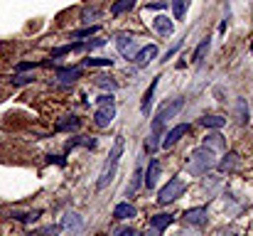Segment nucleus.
Masks as SVG:
<instances>
[{"label":"nucleus","mask_w":253,"mask_h":236,"mask_svg":"<svg viewBox=\"0 0 253 236\" xmlns=\"http://www.w3.org/2000/svg\"><path fill=\"white\" fill-rule=\"evenodd\" d=\"M184 222H187V224H197V227H202V224L207 222V207L187 209V212H184Z\"/></svg>","instance_id":"10"},{"label":"nucleus","mask_w":253,"mask_h":236,"mask_svg":"<svg viewBox=\"0 0 253 236\" xmlns=\"http://www.w3.org/2000/svg\"><path fill=\"white\" fill-rule=\"evenodd\" d=\"M62 227H64V229H79V227H82L79 214H77V212H67L64 219H62Z\"/></svg>","instance_id":"21"},{"label":"nucleus","mask_w":253,"mask_h":236,"mask_svg":"<svg viewBox=\"0 0 253 236\" xmlns=\"http://www.w3.org/2000/svg\"><path fill=\"white\" fill-rule=\"evenodd\" d=\"M216 167H219L221 172H229V170H236V167H239V155H236V153H229V155L224 157L221 162H216Z\"/></svg>","instance_id":"17"},{"label":"nucleus","mask_w":253,"mask_h":236,"mask_svg":"<svg viewBox=\"0 0 253 236\" xmlns=\"http://www.w3.org/2000/svg\"><path fill=\"white\" fill-rule=\"evenodd\" d=\"M133 5H135V0H118V2H113L111 12H113V15H123V12H128Z\"/></svg>","instance_id":"23"},{"label":"nucleus","mask_w":253,"mask_h":236,"mask_svg":"<svg viewBox=\"0 0 253 236\" xmlns=\"http://www.w3.org/2000/svg\"><path fill=\"white\" fill-rule=\"evenodd\" d=\"M187 167H189V172L194 175V177H202V175H207L209 170H214L216 167V157H214V150H209L207 145H202V148H197L189 160H187Z\"/></svg>","instance_id":"1"},{"label":"nucleus","mask_w":253,"mask_h":236,"mask_svg":"<svg viewBox=\"0 0 253 236\" xmlns=\"http://www.w3.org/2000/svg\"><path fill=\"white\" fill-rule=\"evenodd\" d=\"M182 106H184V98H172V101H165V103L160 106V111H158V118H163V121L174 118V116L182 111Z\"/></svg>","instance_id":"7"},{"label":"nucleus","mask_w":253,"mask_h":236,"mask_svg":"<svg viewBox=\"0 0 253 236\" xmlns=\"http://www.w3.org/2000/svg\"><path fill=\"white\" fill-rule=\"evenodd\" d=\"M111 236H138V232H135L133 227H121V229H116Z\"/></svg>","instance_id":"32"},{"label":"nucleus","mask_w":253,"mask_h":236,"mask_svg":"<svg viewBox=\"0 0 253 236\" xmlns=\"http://www.w3.org/2000/svg\"><path fill=\"white\" fill-rule=\"evenodd\" d=\"M37 217H40V212H37V209H35V212H22V214H17V212H15V219H20V222H35Z\"/></svg>","instance_id":"29"},{"label":"nucleus","mask_w":253,"mask_h":236,"mask_svg":"<svg viewBox=\"0 0 253 236\" xmlns=\"http://www.w3.org/2000/svg\"><path fill=\"white\" fill-rule=\"evenodd\" d=\"M93 32H98V25H91V27H84V30H77V32H72V37H88V35H93Z\"/></svg>","instance_id":"31"},{"label":"nucleus","mask_w":253,"mask_h":236,"mask_svg":"<svg viewBox=\"0 0 253 236\" xmlns=\"http://www.w3.org/2000/svg\"><path fill=\"white\" fill-rule=\"evenodd\" d=\"M113 118H116V103H113V101L98 103V108H96V113H93L96 126H98V128H106V126L113 123Z\"/></svg>","instance_id":"4"},{"label":"nucleus","mask_w":253,"mask_h":236,"mask_svg":"<svg viewBox=\"0 0 253 236\" xmlns=\"http://www.w3.org/2000/svg\"><path fill=\"white\" fill-rule=\"evenodd\" d=\"M121 155H123V138H116V143H113V148H111V153H108V160H106V162H103V167H101V177H98V182H96V187H98V189H106V187H108V182L113 180Z\"/></svg>","instance_id":"2"},{"label":"nucleus","mask_w":253,"mask_h":236,"mask_svg":"<svg viewBox=\"0 0 253 236\" xmlns=\"http://www.w3.org/2000/svg\"><path fill=\"white\" fill-rule=\"evenodd\" d=\"M158 177H160V162H158V160H150V165H148V170H145V187L153 189V187L158 185Z\"/></svg>","instance_id":"11"},{"label":"nucleus","mask_w":253,"mask_h":236,"mask_svg":"<svg viewBox=\"0 0 253 236\" xmlns=\"http://www.w3.org/2000/svg\"><path fill=\"white\" fill-rule=\"evenodd\" d=\"M209 49V37H204L202 42H199V47L194 49V54H192V62H202V57H204V52Z\"/></svg>","instance_id":"24"},{"label":"nucleus","mask_w":253,"mask_h":236,"mask_svg":"<svg viewBox=\"0 0 253 236\" xmlns=\"http://www.w3.org/2000/svg\"><path fill=\"white\" fill-rule=\"evenodd\" d=\"M169 224H172V217L169 214H155V217H150V227L155 232H165Z\"/></svg>","instance_id":"15"},{"label":"nucleus","mask_w":253,"mask_h":236,"mask_svg":"<svg viewBox=\"0 0 253 236\" xmlns=\"http://www.w3.org/2000/svg\"><path fill=\"white\" fill-rule=\"evenodd\" d=\"M239 113H241V121H249V113H246V103L239 101Z\"/></svg>","instance_id":"34"},{"label":"nucleus","mask_w":253,"mask_h":236,"mask_svg":"<svg viewBox=\"0 0 253 236\" xmlns=\"http://www.w3.org/2000/svg\"><path fill=\"white\" fill-rule=\"evenodd\" d=\"M88 67H111L113 59H106V57H96V59H86Z\"/></svg>","instance_id":"28"},{"label":"nucleus","mask_w":253,"mask_h":236,"mask_svg":"<svg viewBox=\"0 0 253 236\" xmlns=\"http://www.w3.org/2000/svg\"><path fill=\"white\" fill-rule=\"evenodd\" d=\"M182 192H184V180H179V177H172L168 185L160 189L158 199H160V204H169V202L179 199V197H182Z\"/></svg>","instance_id":"3"},{"label":"nucleus","mask_w":253,"mask_h":236,"mask_svg":"<svg viewBox=\"0 0 253 236\" xmlns=\"http://www.w3.org/2000/svg\"><path fill=\"white\" fill-rule=\"evenodd\" d=\"M93 84H96V86H101V89H111V91H116V89H118V84H116L113 79H108V77H96Z\"/></svg>","instance_id":"25"},{"label":"nucleus","mask_w":253,"mask_h":236,"mask_svg":"<svg viewBox=\"0 0 253 236\" xmlns=\"http://www.w3.org/2000/svg\"><path fill=\"white\" fill-rule=\"evenodd\" d=\"M153 59H158V45H148V47L138 49L135 57H133V62H135L138 67H145V64H150Z\"/></svg>","instance_id":"8"},{"label":"nucleus","mask_w":253,"mask_h":236,"mask_svg":"<svg viewBox=\"0 0 253 236\" xmlns=\"http://www.w3.org/2000/svg\"><path fill=\"white\" fill-rule=\"evenodd\" d=\"M74 128H79L77 116H64L62 121H57V131H74Z\"/></svg>","instance_id":"20"},{"label":"nucleus","mask_w":253,"mask_h":236,"mask_svg":"<svg viewBox=\"0 0 253 236\" xmlns=\"http://www.w3.org/2000/svg\"><path fill=\"white\" fill-rule=\"evenodd\" d=\"M74 145H86V148H93V145H96V141H93V138H86V136H82V138H77V141H69V145H67V148H74Z\"/></svg>","instance_id":"27"},{"label":"nucleus","mask_w":253,"mask_h":236,"mask_svg":"<svg viewBox=\"0 0 253 236\" xmlns=\"http://www.w3.org/2000/svg\"><path fill=\"white\" fill-rule=\"evenodd\" d=\"M140 177H143V172H140V170H138V172H135V180H133V185H130V187H128V194H133V192H135V189H138V185H140Z\"/></svg>","instance_id":"33"},{"label":"nucleus","mask_w":253,"mask_h":236,"mask_svg":"<svg viewBox=\"0 0 253 236\" xmlns=\"http://www.w3.org/2000/svg\"><path fill=\"white\" fill-rule=\"evenodd\" d=\"M116 47H118V52H121L126 59H133L135 52H138V42H135V37H130V35H118V37H116Z\"/></svg>","instance_id":"6"},{"label":"nucleus","mask_w":253,"mask_h":236,"mask_svg":"<svg viewBox=\"0 0 253 236\" xmlns=\"http://www.w3.org/2000/svg\"><path fill=\"white\" fill-rule=\"evenodd\" d=\"M202 126L219 131V128H224V126H226V118H221V116H204V118H202Z\"/></svg>","instance_id":"19"},{"label":"nucleus","mask_w":253,"mask_h":236,"mask_svg":"<svg viewBox=\"0 0 253 236\" xmlns=\"http://www.w3.org/2000/svg\"><path fill=\"white\" fill-rule=\"evenodd\" d=\"M204 145H207L209 150H221V148H224V136H221V133H209L207 141H204Z\"/></svg>","instance_id":"18"},{"label":"nucleus","mask_w":253,"mask_h":236,"mask_svg":"<svg viewBox=\"0 0 253 236\" xmlns=\"http://www.w3.org/2000/svg\"><path fill=\"white\" fill-rule=\"evenodd\" d=\"M158 84H160V77L153 79L150 89H148V91H145V96H143V103H140V111H143V116H150V103H153V96H155V89H158Z\"/></svg>","instance_id":"12"},{"label":"nucleus","mask_w":253,"mask_h":236,"mask_svg":"<svg viewBox=\"0 0 253 236\" xmlns=\"http://www.w3.org/2000/svg\"><path fill=\"white\" fill-rule=\"evenodd\" d=\"M101 17V10L98 7H91V10H84L82 12V22H93V20H98Z\"/></svg>","instance_id":"26"},{"label":"nucleus","mask_w":253,"mask_h":236,"mask_svg":"<svg viewBox=\"0 0 253 236\" xmlns=\"http://www.w3.org/2000/svg\"><path fill=\"white\" fill-rule=\"evenodd\" d=\"M187 133H189V126H187V123H179V126H174L172 131H168V133H165V138H163V145H165V148L174 145V143H177L182 136H187Z\"/></svg>","instance_id":"9"},{"label":"nucleus","mask_w":253,"mask_h":236,"mask_svg":"<svg viewBox=\"0 0 253 236\" xmlns=\"http://www.w3.org/2000/svg\"><path fill=\"white\" fill-rule=\"evenodd\" d=\"M113 217H116V219H133V217H135V207H133L130 202H121V204H116Z\"/></svg>","instance_id":"14"},{"label":"nucleus","mask_w":253,"mask_h":236,"mask_svg":"<svg viewBox=\"0 0 253 236\" xmlns=\"http://www.w3.org/2000/svg\"><path fill=\"white\" fill-rule=\"evenodd\" d=\"M187 2H189V0H172V15H174V20H184Z\"/></svg>","instance_id":"22"},{"label":"nucleus","mask_w":253,"mask_h":236,"mask_svg":"<svg viewBox=\"0 0 253 236\" xmlns=\"http://www.w3.org/2000/svg\"><path fill=\"white\" fill-rule=\"evenodd\" d=\"M153 27H155L163 37H169V35H172V30H174V25L169 22L168 15H158V17L153 20Z\"/></svg>","instance_id":"13"},{"label":"nucleus","mask_w":253,"mask_h":236,"mask_svg":"<svg viewBox=\"0 0 253 236\" xmlns=\"http://www.w3.org/2000/svg\"><path fill=\"white\" fill-rule=\"evenodd\" d=\"M79 77H82V69L79 67H74V69H57V79L64 81V84H72V81H77Z\"/></svg>","instance_id":"16"},{"label":"nucleus","mask_w":253,"mask_h":236,"mask_svg":"<svg viewBox=\"0 0 253 236\" xmlns=\"http://www.w3.org/2000/svg\"><path fill=\"white\" fill-rule=\"evenodd\" d=\"M27 81H32V77H15L12 79V84H15V86H22V84H27Z\"/></svg>","instance_id":"35"},{"label":"nucleus","mask_w":253,"mask_h":236,"mask_svg":"<svg viewBox=\"0 0 253 236\" xmlns=\"http://www.w3.org/2000/svg\"><path fill=\"white\" fill-rule=\"evenodd\" d=\"M163 131H165V121H163V118H155V121H153V131H150V136H148V141H145V150H148V153H155V150L160 148Z\"/></svg>","instance_id":"5"},{"label":"nucleus","mask_w":253,"mask_h":236,"mask_svg":"<svg viewBox=\"0 0 253 236\" xmlns=\"http://www.w3.org/2000/svg\"><path fill=\"white\" fill-rule=\"evenodd\" d=\"M62 232V227H44V229H40V232H35L32 236H57Z\"/></svg>","instance_id":"30"}]
</instances>
